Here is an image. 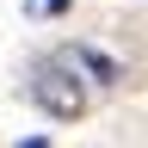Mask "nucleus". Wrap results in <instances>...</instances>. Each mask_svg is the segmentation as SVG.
Segmentation results:
<instances>
[{"label":"nucleus","instance_id":"f257e3e1","mask_svg":"<svg viewBox=\"0 0 148 148\" xmlns=\"http://www.w3.org/2000/svg\"><path fill=\"white\" fill-rule=\"evenodd\" d=\"M31 99L43 105L56 123L86 117L92 92H86V80H80V62H74V49H49V56H37V62H31Z\"/></svg>","mask_w":148,"mask_h":148},{"label":"nucleus","instance_id":"f03ea898","mask_svg":"<svg viewBox=\"0 0 148 148\" xmlns=\"http://www.w3.org/2000/svg\"><path fill=\"white\" fill-rule=\"evenodd\" d=\"M25 6H31L37 18H56V12H62V6H68V0H25Z\"/></svg>","mask_w":148,"mask_h":148}]
</instances>
